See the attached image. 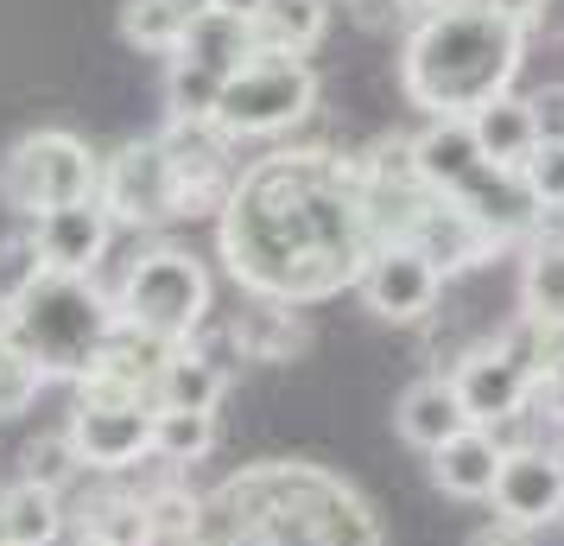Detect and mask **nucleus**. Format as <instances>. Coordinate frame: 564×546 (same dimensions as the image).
Listing matches in <instances>:
<instances>
[{
  "label": "nucleus",
  "mask_w": 564,
  "mask_h": 546,
  "mask_svg": "<svg viewBox=\"0 0 564 546\" xmlns=\"http://www.w3.org/2000/svg\"><path fill=\"white\" fill-rule=\"evenodd\" d=\"M223 260L235 287L267 306H317L356 287L375 255V216L361 159L336 153H273L235 179L223 223Z\"/></svg>",
  "instance_id": "1"
},
{
  "label": "nucleus",
  "mask_w": 564,
  "mask_h": 546,
  "mask_svg": "<svg viewBox=\"0 0 564 546\" xmlns=\"http://www.w3.org/2000/svg\"><path fill=\"white\" fill-rule=\"evenodd\" d=\"M197 546H381V521L324 464H248L204 495Z\"/></svg>",
  "instance_id": "2"
},
{
  "label": "nucleus",
  "mask_w": 564,
  "mask_h": 546,
  "mask_svg": "<svg viewBox=\"0 0 564 546\" xmlns=\"http://www.w3.org/2000/svg\"><path fill=\"white\" fill-rule=\"evenodd\" d=\"M520 52H527V26L501 20L488 0H437L412 20L400 45V89L432 121L444 115L469 121L476 108L501 103L513 89Z\"/></svg>",
  "instance_id": "3"
},
{
  "label": "nucleus",
  "mask_w": 564,
  "mask_h": 546,
  "mask_svg": "<svg viewBox=\"0 0 564 546\" xmlns=\"http://www.w3.org/2000/svg\"><path fill=\"white\" fill-rule=\"evenodd\" d=\"M0 331H7V343L26 363H39L45 382H83L89 368L102 363V350L115 343L121 312H115V292H102L96 280L39 274V287L20 292L0 312Z\"/></svg>",
  "instance_id": "4"
},
{
  "label": "nucleus",
  "mask_w": 564,
  "mask_h": 546,
  "mask_svg": "<svg viewBox=\"0 0 564 546\" xmlns=\"http://www.w3.org/2000/svg\"><path fill=\"white\" fill-rule=\"evenodd\" d=\"M216 287H209V267L191 248H147L128 260L121 287H115V312L128 331L153 343H191L209 324Z\"/></svg>",
  "instance_id": "5"
},
{
  "label": "nucleus",
  "mask_w": 564,
  "mask_h": 546,
  "mask_svg": "<svg viewBox=\"0 0 564 546\" xmlns=\"http://www.w3.org/2000/svg\"><path fill=\"white\" fill-rule=\"evenodd\" d=\"M102 184V159L83 147L70 128H32L0 159V204L13 216H45L64 204H89Z\"/></svg>",
  "instance_id": "6"
},
{
  "label": "nucleus",
  "mask_w": 564,
  "mask_h": 546,
  "mask_svg": "<svg viewBox=\"0 0 564 546\" xmlns=\"http://www.w3.org/2000/svg\"><path fill=\"white\" fill-rule=\"evenodd\" d=\"M317 108V71L305 57L285 52H254L241 71H229L223 103H216V133L223 140H273V133L299 128Z\"/></svg>",
  "instance_id": "7"
},
{
  "label": "nucleus",
  "mask_w": 564,
  "mask_h": 546,
  "mask_svg": "<svg viewBox=\"0 0 564 546\" xmlns=\"http://www.w3.org/2000/svg\"><path fill=\"white\" fill-rule=\"evenodd\" d=\"M96 204L115 216V229H159V223H178L184 216V191L172 172V153L153 140H128L115 159H102V184H96Z\"/></svg>",
  "instance_id": "8"
},
{
  "label": "nucleus",
  "mask_w": 564,
  "mask_h": 546,
  "mask_svg": "<svg viewBox=\"0 0 564 546\" xmlns=\"http://www.w3.org/2000/svg\"><path fill=\"white\" fill-rule=\"evenodd\" d=\"M153 400H77L70 419H64V439L77 451L83 470H102V477H121L140 458H153Z\"/></svg>",
  "instance_id": "9"
},
{
  "label": "nucleus",
  "mask_w": 564,
  "mask_h": 546,
  "mask_svg": "<svg viewBox=\"0 0 564 546\" xmlns=\"http://www.w3.org/2000/svg\"><path fill=\"white\" fill-rule=\"evenodd\" d=\"M451 388H457L469 426L501 432V426H513V419L533 407V368L495 338V343H482V350H469V356L451 368Z\"/></svg>",
  "instance_id": "10"
},
{
  "label": "nucleus",
  "mask_w": 564,
  "mask_h": 546,
  "mask_svg": "<svg viewBox=\"0 0 564 546\" xmlns=\"http://www.w3.org/2000/svg\"><path fill=\"white\" fill-rule=\"evenodd\" d=\"M356 292H361V306L375 318H387V324H419V318H432L437 292H444V274L412 242H381L375 255L361 260Z\"/></svg>",
  "instance_id": "11"
},
{
  "label": "nucleus",
  "mask_w": 564,
  "mask_h": 546,
  "mask_svg": "<svg viewBox=\"0 0 564 546\" xmlns=\"http://www.w3.org/2000/svg\"><path fill=\"white\" fill-rule=\"evenodd\" d=\"M495 515L508 521V527H552L564 521V477H558V458L545 451V445H508V458H501V477H495Z\"/></svg>",
  "instance_id": "12"
},
{
  "label": "nucleus",
  "mask_w": 564,
  "mask_h": 546,
  "mask_svg": "<svg viewBox=\"0 0 564 546\" xmlns=\"http://www.w3.org/2000/svg\"><path fill=\"white\" fill-rule=\"evenodd\" d=\"M400 242H412L419 255L432 260L437 274L451 280V274H469V267H482V260H495V235L469 216L463 204H451V197H419V210L406 216V229H400Z\"/></svg>",
  "instance_id": "13"
},
{
  "label": "nucleus",
  "mask_w": 564,
  "mask_h": 546,
  "mask_svg": "<svg viewBox=\"0 0 564 546\" xmlns=\"http://www.w3.org/2000/svg\"><path fill=\"white\" fill-rule=\"evenodd\" d=\"M32 242H39L45 274H77V280H96L108 242H115V216H108L96 197H89V204L45 210V216L32 223Z\"/></svg>",
  "instance_id": "14"
},
{
  "label": "nucleus",
  "mask_w": 564,
  "mask_h": 546,
  "mask_svg": "<svg viewBox=\"0 0 564 546\" xmlns=\"http://www.w3.org/2000/svg\"><path fill=\"white\" fill-rule=\"evenodd\" d=\"M412 165H419V184L432 191V197H457L469 184L482 179V147H476V128L457 121V115H444V121H425V128L412 133Z\"/></svg>",
  "instance_id": "15"
},
{
  "label": "nucleus",
  "mask_w": 564,
  "mask_h": 546,
  "mask_svg": "<svg viewBox=\"0 0 564 546\" xmlns=\"http://www.w3.org/2000/svg\"><path fill=\"white\" fill-rule=\"evenodd\" d=\"M501 458H508V445L488 426H469V432H457L451 445L432 451V483L444 495H457V502H488L495 477H501Z\"/></svg>",
  "instance_id": "16"
},
{
  "label": "nucleus",
  "mask_w": 564,
  "mask_h": 546,
  "mask_svg": "<svg viewBox=\"0 0 564 546\" xmlns=\"http://www.w3.org/2000/svg\"><path fill=\"white\" fill-rule=\"evenodd\" d=\"M393 426H400V439H406L412 451H425V458H432L437 445H451L457 432H469V414H463L451 375H425V382H412V388L400 394Z\"/></svg>",
  "instance_id": "17"
},
{
  "label": "nucleus",
  "mask_w": 564,
  "mask_h": 546,
  "mask_svg": "<svg viewBox=\"0 0 564 546\" xmlns=\"http://www.w3.org/2000/svg\"><path fill=\"white\" fill-rule=\"evenodd\" d=\"M223 394H229V363H216L204 343L191 338L178 343L165 368H159V407H172V414H216L223 407Z\"/></svg>",
  "instance_id": "18"
},
{
  "label": "nucleus",
  "mask_w": 564,
  "mask_h": 546,
  "mask_svg": "<svg viewBox=\"0 0 564 546\" xmlns=\"http://www.w3.org/2000/svg\"><path fill=\"white\" fill-rule=\"evenodd\" d=\"M469 128H476L482 159H488V165H501V172H520V165L539 153L533 103H520V96H501V103L476 108V115H469Z\"/></svg>",
  "instance_id": "19"
},
{
  "label": "nucleus",
  "mask_w": 564,
  "mask_h": 546,
  "mask_svg": "<svg viewBox=\"0 0 564 546\" xmlns=\"http://www.w3.org/2000/svg\"><path fill=\"white\" fill-rule=\"evenodd\" d=\"M209 13V0H121V39L140 52L172 57L184 52V39L197 32V20Z\"/></svg>",
  "instance_id": "20"
},
{
  "label": "nucleus",
  "mask_w": 564,
  "mask_h": 546,
  "mask_svg": "<svg viewBox=\"0 0 564 546\" xmlns=\"http://www.w3.org/2000/svg\"><path fill=\"white\" fill-rule=\"evenodd\" d=\"M248 32H254V52L305 57V52H317V39L330 32V0H267Z\"/></svg>",
  "instance_id": "21"
},
{
  "label": "nucleus",
  "mask_w": 564,
  "mask_h": 546,
  "mask_svg": "<svg viewBox=\"0 0 564 546\" xmlns=\"http://www.w3.org/2000/svg\"><path fill=\"white\" fill-rule=\"evenodd\" d=\"M64 534V495L39 483H7L0 490V546H57Z\"/></svg>",
  "instance_id": "22"
},
{
  "label": "nucleus",
  "mask_w": 564,
  "mask_h": 546,
  "mask_svg": "<svg viewBox=\"0 0 564 546\" xmlns=\"http://www.w3.org/2000/svg\"><path fill=\"white\" fill-rule=\"evenodd\" d=\"M229 343L241 350V356H254V363H285V356L305 350V324H299L292 306H267V299H254L248 318H235Z\"/></svg>",
  "instance_id": "23"
},
{
  "label": "nucleus",
  "mask_w": 564,
  "mask_h": 546,
  "mask_svg": "<svg viewBox=\"0 0 564 546\" xmlns=\"http://www.w3.org/2000/svg\"><path fill=\"white\" fill-rule=\"evenodd\" d=\"M77 540H102V546H153L147 534V495H121L102 490L77 508Z\"/></svg>",
  "instance_id": "24"
},
{
  "label": "nucleus",
  "mask_w": 564,
  "mask_h": 546,
  "mask_svg": "<svg viewBox=\"0 0 564 546\" xmlns=\"http://www.w3.org/2000/svg\"><path fill=\"white\" fill-rule=\"evenodd\" d=\"M520 312L539 324H564V235H545L520 260Z\"/></svg>",
  "instance_id": "25"
},
{
  "label": "nucleus",
  "mask_w": 564,
  "mask_h": 546,
  "mask_svg": "<svg viewBox=\"0 0 564 546\" xmlns=\"http://www.w3.org/2000/svg\"><path fill=\"white\" fill-rule=\"evenodd\" d=\"M223 71L204 64L191 52H172V71H165V121H216V103H223Z\"/></svg>",
  "instance_id": "26"
},
{
  "label": "nucleus",
  "mask_w": 564,
  "mask_h": 546,
  "mask_svg": "<svg viewBox=\"0 0 564 546\" xmlns=\"http://www.w3.org/2000/svg\"><path fill=\"white\" fill-rule=\"evenodd\" d=\"M216 439H223L216 414H172V407H159V419H153V458L172 470L204 464L209 451H216Z\"/></svg>",
  "instance_id": "27"
},
{
  "label": "nucleus",
  "mask_w": 564,
  "mask_h": 546,
  "mask_svg": "<svg viewBox=\"0 0 564 546\" xmlns=\"http://www.w3.org/2000/svg\"><path fill=\"white\" fill-rule=\"evenodd\" d=\"M197 527H204V495L197 490H184V483L147 490V534H153V546H197Z\"/></svg>",
  "instance_id": "28"
},
{
  "label": "nucleus",
  "mask_w": 564,
  "mask_h": 546,
  "mask_svg": "<svg viewBox=\"0 0 564 546\" xmlns=\"http://www.w3.org/2000/svg\"><path fill=\"white\" fill-rule=\"evenodd\" d=\"M39 274H45V260H39V242H32V229H26V235H7V242H0V312H7L20 292L39 287Z\"/></svg>",
  "instance_id": "29"
},
{
  "label": "nucleus",
  "mask_w": 564,
  "mask_h": 546,
  "mask_svg": "<svg viewBox=\"0 0 564 546\" xmlns=\"http://www.w3.org/2000/svg\"><path fill=\"white\" fill-rule=\"evenodd\" d=\"M39 388H45V375H39V363H26L13 343H7V331H0V419L26 414L32 400H39Z\"/></svg>",
  "instance_id": "30"
},
{
  "label": "nucleus",
  "mask_w": 564,
  "mask_h": 546,
  "mask_svg": "<svg viewBox=\"0 0 564 546\" xmlns=\"http://www.w3.org/2000/svg\"><path fill=\"white\" fill-rule=\"evenodd\" d=\"M77 451H70V439H64V432H52V439H39L26 451V483H39V490H57L64 495V483H70V477H77Z\"/></svg>",
  "instance_id": "31"
},
{
  "label": "nucleus",
  "mask_w": 564,
  "mask_h": 546,
  "mask_svg": "<svg viewBox=\"0 0 564 546\" xmlns=\"http://www.w3.org/2000/svg\"><path fill=\"white\" fill-rule=\"evenodd\" d=\"M520 179L539 197V210H564V140H539V153L520 165Z\"/></svg>",
  "instance_id": "32"
},
{
  "label": "nucleus",
  "mask_w": 564,
  "mask_h": 546,
  "mask_svg": "<svg viewBox=\"0 0 564 546\" xmlns=\"http://www.w3.org/2000/svg\"><path fill=\"white\" fill-rule=\"evenodd\" d=\"M533 375H564V324L533 318Z\"/></svg>",
  "instance_id": "33"
},
{
  "label": "nucleus",
  "mask_w": 564,
  "mask_h": 546,
  "mask_svg": "<svg viewBox=\"0 0 564 546\" xmlns=\"http://www.w3.org/2000/svg\"><path fill=\"white\" fill-rule=\"evenodd\" d=\"M533 121H539V140H564V83L533 96Z\"/></svg>",
  "instance_id": "34"
},
{
  "label": "nucleus",
  "mask_w": 564,
  "mask_h": 546,
  "mask_svg": "<svg viewBox=\"0 0 564 546\" xmlns=\"http://www.w3.org/2000/svg\"><path fill=\"white\" fill-rule=\"evenodd\" d=\"M527 414H539V419H552L564 432V375H539L533 382V407Z\"/></svg>",
  "instance_id": "35"
},
{
  "label": "nucleus",
  "mask_w": 564,
  "mask_h": 546,
  "mask_svg": "<svg viewBox=\"0 0 564 546\" xmlns=\"http://www.w3.org/2000/svg\"><path fill=\"white\" fill-rule=\"evenodd\" d=\"M469 546H539V534H527V527H508V521H495V527H482Z\"/></svg>",
  "instance_id": "36"
},
{
  "label": "nucleus",
  "mask_w": 564,
  "mask_h": 546,
  "mask_svg": "<svg viewBox=\"0 0 564 546\" xmlns=\"http://www.w3.org/2000/svg\"><path fill=\"white\" fill-rule=\"evenodd\" d=\"M488 7H495L501 20H513V26H527V20H539V13H545V0H488Z\"/></svg>",
  "instance_id": "37"
},
{
  "label": "nucleus",
  "mask_w": 564,
  "mask_h": 546,
  "mask_svg": "<svg viewBox=\"0 0 564 546\" xmlns=\"http://www.w3.org/2000/svg\"><path fill=\"white\" fill-rule=\"evenodd\" d=\"M267 0H209V13H223V20H241V26H254V13Z\"/></svg>",
  "instance_id": "38"
},
{
  "label": "nucleus",
  "mask_w": 564,
  "mask_h": 546,
  "mask_svg": "<svg viewBox=\"0 0 564 546\" xmlns=\"http://www.w3.org/2000/svg\"><path fill=\"white\" fill-rule=\"evenodd\" d=\"M356 13L368 20V26H381L387 13H400V0H356Z\"/></svg>",
  "instance_id": "39"
},
{
  "label": "nucleus",
  "mask_w": 564,
  "mask_h": 546,
  "mask_svg": "<svg viewBox=\"0 0 564 546\" xmlns=\"http://www.w3.org/2000/svg\"><path fill=\"white\" fill-rule=\"evenodd\" d=\"M400 7H437V0H400Z\"/></svg>",
  "instance_id": "40"
},
{
  "label": "nucleus",
  "mask_w": 564,
  "mask_h": 546,
  "mask_svg": "<svg viewBox=\"0 0 564 546\" xmlns=\"http://www.w3.org/2000/svg\"><path fill=\"white\" fill-rule=\"evenodd\" d=\"M552 458H558V477H564V445H558V451H552Z\"/></svg>",
  "instance_id": "41"
},
{
  "label": "nucleus",
  "mask_w": 564,
  "mask_h": 546,
  "mask_svg": "<svg viewBox=\"0 0 564 546\" xmlns=\"http://www.w3.org/2000/svg\"><path fill=\"white\" fill-rule=\"evenodd\" d=\"M77 546H102V540H77Z\"/></svg>",
  "instance_id": "42"
}]
</instances>
